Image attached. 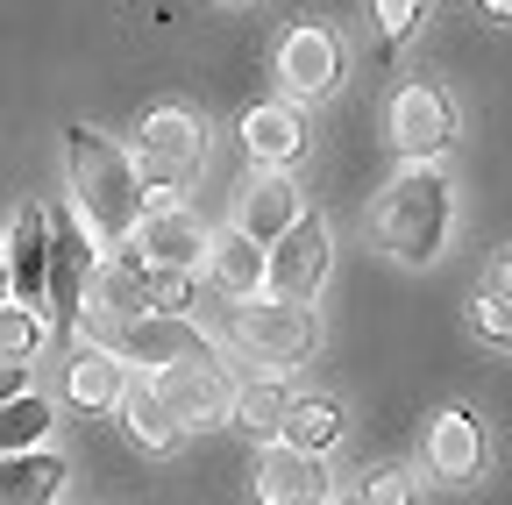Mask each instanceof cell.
Returning a JSON list of instances; mask_svg holds the SVG:
<instances>
[{"label": "cell", "mask_w": 512, "mask_h": 505, "mask_svg": "<svg viewBox=\"0 0 512 505\" xmlns=\"http://www.w3.org/2000/svg\"><path fill=\"white\" fill-rule=\"evenodd\" d=\"M392 143H399L406 164H434L448 143H456V107H448L441 86H427V79L399 86V100H392Z\"/></svg>", "instance_id": "9"}, {"label": "cell", "mask_w": 512, "mask_h": 505, "mask_svg": "<svg viewBox=\"0 0 512 505\" xmlns=\"http://www.w3.org/2000/svg\"><path fill=\"white\" fill-rule=\"evenodd\" d=\"M136 221H143V249H136L143 264H178V271L200 264V249H207L200 214H185V207H157V214H136Z\"/></svg>", "instance_id": "14"}, {"label": "cell", "mask_w": 512, "mask_h": 505, "mask_svg": "<svg viewBox=\"0 0 512 505\" xmlns=\"http://www.w3.org/2000/svg\"><path fill=\"white\" fill-rule=\"evenodd\" d=\"M470 328H477L484 342H512V321H505V292H491V299H477V306H470Z\"/></svg>", "instance_id": "27"}, {"label": "cell", "mask_w": 512, "mask_h": 505, "mask_svg": "<svg viewBox=\"0 0 512 505\" xmlns=\"http://www.w3.org/2000/svg\"><path fill=\"white\" fill-rule=\"evenodd\" d=\"M484 15L491 22H512V0H484Z\"/></svg>", "instance_id": "30"}, {"label": "cell", "mask_w": 512, "mask_h": 505, "mask_svg": "<svg viewBox=\"0 0 512 505\" xmlns=\"http://www.w3.org/2000/svg\"><path fill=\"white\" fill-rule=\"evenodd\" d=\"M0 299H8V257H0Z\"/></svg>", "instance_id": "31"}, {"label": "cell", "mask_w": 512, "mask_h": 505, "mask_svg": "<svg viewBox=\"0 0 512 505\" xmlns=\"http://www.w3.org/2000/svg\"><path fill=\"white\" fill-rule=\"evenodd\" d=\"M242 143H249L256 164H292V157L306 150V121H299V107H285V100L249 107V114H242Z\"/></svg>", "instance_id": "16"}, {"label": "cell", "mask_w": 512, "mask_h": 505, "mask_svg": "<svg viewBox=\"0 0 512 505\" xmlns=\"http://www.w3.org/2000/svg\"><path fill=\"white\" fill-rule=\"evenodd\" d=\"M356 498H363V505H370V498H377V505H406V498H413V484H406L399 470H370V477L356 484Z\"/></svg>", "instance_id": "28"}, {"label": "cell", "mask_w": 512, "mask_h": 505, "mask_svg": "<svg viewBox=\"0 0 512 505\" xmlns=\"http://www.w3.org/2000/svg\"><path fill=\"white\" fill-rule=\"evenodd\" d=\"M427 15V0H377V29H384V50H399Z\"/></svg>", "instance_id": "26"}, {"label": "cell", "mask_w": 512, "mask_h": 505, "mask_svg": "<svg viewBox=\"0 0 512 505\" xmlns=\"http://www.w3.org/2000/svg\"><path fill=\"white\" fill-rule=\"evenodd\" d=\"M264 249H271V257H264V285L278 299H313L320 278H328V257H335V249H328V221H320V214H292Z\"/></svg>", "instance_id": "5"}, {"label": "cell", "mask_w": 512, "mask_h": 505, "mask_svg": "<svg viewBox=\"0 0 512 505\" xmlns=\"http://www.w3.org/2000/svg\"><path fill=\"white\" fill-rule=\"evenodd\" d=\"M114 406H121V427L136 434L143 449H171V441H178V420L164 413V399L150 385H128V377H121V399Z\"/></svg>", "instance_id": "21"}, {"label": "cell", "mask_w": 512, "mask_h": 505, "mask_svg": "<svg viewBox=\"0 0 512 505\" xmlns=\"http://www.w3.org/2000/svg\"><path fill=\"white\" fill-rule=\"evenodd\" d=\"M29 392V356H0V399Z\"/></svg>", "instance_id": "29"}, {"label": "cell", "mask_w": 512, "mask_h": 505, "mask_svg": "<svg viewBox=\"0 0 512 505\" xmlns=\"http://www.w3.org/2000/svg\"><path fill=\"white\" fill-rule=\"evenodd\" d=\"M207 164V121H192L185 107H157L143 121V150H136V178L157 185V193H171V185L200 178Z\"/></svg>", "instance_id": "3"}, {"label": "cell", "mask_w": 512, "mask_h": 505, "mask_svg": "<svg viewBox=\"0 0 512 505\" xmlns=\"http://www.w3.org/2000/svg\"><path fill=\"white\" fill-rule=\"evenodd\" d=\"M43 249H50V214L43 207H22L15 214V235L0 242V257H8V292L22 306L43 299Z\"/></svg>", "instance_id": "15"}, {"label": "cell", "mask_w": 512, "mask_h": 505, "mask_svg": "<svg viewBox=\"0 0 512 505\" xmlns=\"http://www.w3.org/2000/svg\"><path fill=\"white\" fill-rule=\"evenodd\" d=\"M207 271H214V285L228 292V299H249L256 285H264V242H249L242 228H228V235H207Z\"/></svg>", "instance_id": "17"}, {"label": "cell", "mask_w": 512, "mask_h": 505, "mask_svg": "<svg viewBox=\"0 0 512 505\" xmlns=\"http://www.w3.org/2000/svg\"><path fill=\"white\" fill-rule=\"evenodd\" d=\"M278 434L292 441V449H328V441L342 434V420H335V406H320V399H285V420H278Z\"/></svg>", "instance_id": "22"}, {"label": "cell", "mask_w": 512, "mask_h": 505, "mask_svg": "<svg viewBox=\"0 0 512 505\" xmlns=\"http://www.w3.org/2000/svg\"><path fill=\"white\" fill-rule=\"evenodd\" d=\"M292 214H299V185L285 178V164L242 178V193H235V228H242L249 242H271Z\"/></svg>", "instance_id": "11"}, {"label": "cell", "mask_w": 512, "mask_h": 505, "mask_svg": "<svg viewBox=\"0 0 512 505\" xmlns=\"http://www.w3.org/2000/svg\"><path fill=\"white\" fill-rule=\"evenodd\" d=\"M86 278H93L100 313H150V264L136 257V249L114 242V257H107L100 271H86Z\"/></svg>", "instance_id": "19"}, {"label": "cell", "mask_w": 512, "mask_h": 505, "mask_svg": "<svg viewBox=\"0 0 512 505\" xmlns=\"http://www.w3.org/2000/svg\"><path fill=\"white\" fill-rule=\"evenodd\" d=\"M256 498H271V505H320V498H328V470H320L313 449L271 441V449L256 456Z\"/></svg>", "instance_id": "10"}, {"label": "cell", "mask_w": 512, "mask_h": 505, "mask_svg": "<svg viewBox=\"0 0 512 505\" xmlns=\"http://www.w3.org/2000/svg\"><path fill=\"white\" fill-rule=\"evenodd\" d=\"M86 271H93V249L86 228L72 214H50V249H43V299H50V328L72 335L79 328V306H86Z\"/></svg>", "instance_id": "7"}, {"label": "cell", "mask_w": 512, "mask_h": 505, "mask_svg": "<svg viewBox=\"0 0 512 505\" xmlns=\"http://www.w3.org/2000/svg\"><path fill=\"white\" fill-rule=\"evenodd\" d=\"M43 434H50V406H43L36 392L0 399V456H8V449H36Z\"/></svg>", "instance_id": "23"}, {"label": "cell", "mask_w": 512, "mask_h": 505, "mask_svg": "<svg viewBox=\"0 0 512 505\" xmlns=\"http://www.w3.org/2000/svg\"><path fill=\"white\" fill-rule=\"evenodd\" d=\"M64 392H72L86 413H107V406L121 399V356H114L107 342L72 349V363H64Z\"/></svg>", "instance_id": "20"}, {"label": "cell", "mask_w": 512, "mask_h": 505, "mask_svg": "<svg viewBox=\"0 0 512 505\" xmlns=\"http://www.w3.org/2000/svg\"><path fill=\"white\" fill-rule=\"evenodd\" d=\"M64 491V463L43 449H8L0 456V505H50Z\"/></svg>", "instance_id": "18"}, {"label": "cell", "mask_w": 512, "mask_h": 505, "mask_svg": "<svg viewBox=\"0 0 512 505\" xmlns=\"http://www.w3.org/2000/svg\"><path fill=\"white\" fill-rule=\"evenodd\" d=\"M43 342V321L29 306H0V356H36Z\"/></svg>", "instance_id": "25"}, {"label": "cell", "mask_w": 512, "mask_h": 505, "mask_svg": "<svg viewBox=\"0 0 512 505\" xmlns=\"http://www.w3.org/2000/svg\"><path fill=\"white\" fill-rule=\"evenodd\" d=\"M235 342L264 363H299L320 349V321L306 299H256L249 292V306H235Z\"/></svg>", "instance_id": "4"}, {"label": "cell", "mask_w": 512, "mask_h": 505, "mask_svg": "<svg viewBox=\"0 0 512 505\" xmlns=\"http://www.w3.org/2000/svg\"><path fill=\"white\" fill-rule=\"evenodd\" d=\"M64 157H72V200H79V214L93 221V235H100L107 249L128 242V235H136V214H143V178H136V164H128L100 129H86V121L64 129Z\"/></svg>", "instance_id": "1"}, {"label": "cell", "mask_w": 512, "mask_h": 505, "mask_svg": "<svg viewBox=\"0 0 512 505\" xmlns=\"http://www.w3.org/2000/svg\"><path fill=\"white\" fill-rule=\"evenodd\" d=\"M427 463H434V477H448V484H470V477L484 470V427H477V413L448 406V413L434 420V434H427Z\"/></svg>", "instance_id": "13"}, {"label": "cell", "mask_w": 512, "mask_h": 505, "mask_svg": "<svg viewBox=\"0 0 512 505\" xmlns=\"http://www.w3.org/2000/svg\"><path fill=\"white\" fill-rule=\"evenodd\" d=\"M278 72H285V86H292V93H313V100H320V93L342 79V43H335L328 29H313V22H306V29H292V36H285Z\"/></svg>", "instance_id": "12"}, {"label": "cell", "mask_w": 512, "mask_h": 505, "mask_svg": "<svg viewBox=\"0 0 512 505\" xmlns=\"http://www.w3.org/2000/svg\"><path fill=\"white\" fill-rule=\"evenodd\" d=\"M107 349L121 363H185V356H214L207 335L185 313H107Z\"/></svg>", "instance_id": "6"}, {"label": "cell", "mask_w": 512, "mask_h": 505, "mask_svg": "<svg viewBox=\"0 0 512 505\" xmlns=\"http://www.w3.org/2000/svg\"><path fill=\"white\" fill-rule=\"evenodd\" d=\"M377 235H384V249H392L399 264H434L441 257V235H448V185H441V171L434 164H406V178L384 193V207H377Z\"/></svg>", "instance_id": "2"}, {"label": "cell", "mask_w": 512, "mask_h": 505, "mask_svg": "<svg viewBox=\"0 0 512 505\" xmlns=\"http://www.w3.org/2000/svg\"><path fill=\"white\" fill-rule=\"evenodd\" d=\"M150 392L164 399V413H171L178 427H221V420H228V399H235V385L221 377L214 356L157 363V385H150Z\"/></svg>", "instance_id": "8"}, {"label": "cell", "mask_w": 512, "mask_h": 505, "mask_svg": "<svg viewBox=\"0 0 512 505\" xmlns=\"http://www.w3.org/2000/svg\"><path fill=\"white\" fill-rule=\"evenodd\" d=\"M285 385H242L235 399H228V420L242 427V434H278V420H285Z\"/></svg>", "instance_id": "24"}]
</instances>
